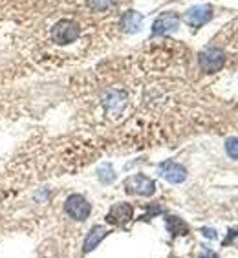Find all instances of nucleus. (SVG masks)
Instances as JSON below:
<instances>
[{
    "label": "nucleus",
    "mask_w": 238,
    "mask_h": 258,
    "mask_svg": "<svg viewBox=\"0 0 238 258\" xmlns=\"http://www.w3.org/2000/svg\"><path fill=\"white\" fill-rule=\"evenodd\" d=\"M81 37V28L73 21H59L51 28V39L55 44H71Z\"/></svg>",
    "instance_id": "obj_1"
},
{
    "label": "nucleus",
    "mask_w": 238,
    "mask_h": 258,
    "mask_svg": "<svg viewBox=\"0 0 238 258\" xmlns=\"http://www.w3.org/2000/svg\"><path fill=\"white\" fill-rule=\"evenodd\" d=\"M125 191L136 196H152L156 193V183L143 174H134L125 182Z\"/></svg>",
    "instance_id": "obj_2"
},
{
    "label": "nucleus",
    "mask_w": 238,
    "mask_h": 258,
    "mask_svg": "<svg viewBox=\"0 0 238 258\" xmlns=\"http://www.w3.org/2000/svg\"><path fill=\"white\" fill-rule=\"evenodd\" d=\"M66 213L70 214L73 220L77 222H85L88 216H90V203L87 202V198H83L81 194H71L64 203Z\"/></svg>",
    "instance_id": "obj_3"
},
{
    "label": "nucleus",
    "mask_w": 238,
    "mask_h": 258,
    "mask_svg": "<svg viewBox=\"0 0 238 258\" xmlns=\"http://www.w3.org/2000/svg\"><path fill=\"white\" fill-rule=\"evenodd\" d=\"M223 61H225V57H223L222 50H218V48H207L200 53V66L207 73H214L220 70L223 66Z\"/></svg>",
    "instance_id": "obj_4"
},
{
    "label": "nucleus",
    "mask_w": 238,
    "mask_h": 258,
    "mask_svg": "<svg viewBox=\"0 0 238 258\" xmlns=\"http://www.w3.org/2000/svg\"><path fill=\"white\" fill-rule=\"evenodd\" d=\"M213 19V8L209 4L202 6H194L185 13V22H187L191 28H202L203 24H207L209 21Z\"/></svg>",
    "instance_id": "obj_5"
},
{
    "label": "nucleus",
    "mask_w": 238,
    "mask_h": 258,
    "mask_svg": "<svg viewBox=\"0 0 238 258\" xmlns=\"http://www.w3.org/2000/svg\"><path fill=\"white\" fill-rule=\"evenodd\" d=\"M178 24H180V17L176 13H173V11L162 13L152 24V35H167L171 31L178 30Z\"/></svg>",
    "instance_id": "obj_6"
},
{
    "label": "nucleus",
    "mask_w": 238,
    "mask_h": 258,
    "mask_svg": "<svg viewBox=\"0 0 238 258\" xmlns=\"http://www.w3.org/2000/svg\"><path fill=\"white\" fill-rule=\"evenodd\" d=\"M160 174L171 183H182L187 178V170L174 161H165L160 165Z\"/></svg>",
    "instance_id": "obj_7"
},
{
    "label": "nucleus",
    "mask_w": 238,
    "mask_h": 258,
    "mask_svg": "<svg viewBox=\"0 0 238 258\" xmlns=\"http://www.w3.org/2000/svg\"><path fill=\"white\" fill-rule=\"evenodd\" d=\"M134 214L132 207L128 203H116L114 207L108 211L107 214V222L112 223V225H125Z\"/></svg>",
    "instance_id": "obj_8"
},
{
    "label": "nucleus",
    "mask_w": 238,
    "mask_h": 258,
    "mask_svg": "<svg viewBox=\"0 0 238 258\" xmlns=\"http://www.w3.org/2000/svg\"><path fill=\"white\" fill-rule=\"evenodd\" d=\"M108 234V231L101 225H96V227H92V231L88 233L87 240H85V253H90L94 249L101 243V240Z\"/></svg>",
    "instance_id": "obj_9"
},
{
    "label": "nucleus",
    "mask_w": 238,
    "mask_h": 258,
    "mask_svg": "<svg viewBox=\"0 0 238 258\" xmlns=\"http://www.w3.org/2000/svg\"><path fill=\"white\" fill-rule=\"evenodd\" d=\"M141 24H143V15L141 13H137V11H127V13L123 15L121 26H123V30L128 31V33H136V31H139Z\"/></svg>",
    "instance_id": "obj_10"
},
{
    "label": "nucleus",
    "mask_w": 238,
    "mask_h": 258,
    "mask_svg": "<svg viewBox=\"0 0 238 258\" xmlns=\"http://www.w3.org/2000/svg\"><path fill=\"white\" fill-rule=\"evenodd\" d=\"M167 229L173 236H180V234H189V225L183 222L182 218L178 216H169L167 218Z\"/></svg>",
    "instance_id": "obj_11"
},
{
    "label": "nucleus",
    "mask_w": 238,
    "mask_h": 258,
    "mask_svg": "<svg viewBox=\"0 0 238 258\" xmlns=\"http://www.w3.org/2000/svg\"><path fill=\"white\" fill-rule=\"evenodd\" d=\"M99 180H101L103 183H110L116 180V174H114V168L108 165V163H105V165H101L99 167Z\"/></svg>",
    "instance_id": "obj_12"
},
{
    "label": "nucleus",
    "mask_w": 238,
    "mask_h": 258,
    "mask_svg": "<svg viewBox=\"0 0 238 258\" xmlns=\"http://www.w3.org/2000/svg\"><path fill=\"white\" fill-rule=\"evenodd\" d=\"M225 150H227L229 157L238 159V137H231V139H227V143H225Z\"/></svg>",
    "instance_id": "obj_13"
},
{
    "label": "nucleus",
    "mask_w": 238,
    "mask_h": 258,
    "mask_svg": "<svg viewBox=\"0 0 238 258\" xmlns=\"http://www.w3.org/2000/svg\"><path fill=\"white\" fill-rule=\"evenodd\" d=\"M92 10L96 11H107L108 8L112 6V0H88Z\"/></svg>",
    "instance_id": "obj_14"
},
{
    "label": "nucleus",
    "mask_w": 238,
    "mask_h": 258,
    "mask_svg": "<svg viewBox=\"0 0 238 258\" xmlns=\"http://www.w3.org/2000/svg\"><path fill=\"white\" fill-rule=\"evenodd\" d=\"M203 233H205V236L214 238V231H211V229H203Z\"/></svg>",
    "instance_id": "obj_15"
},
{
    "label": "nucleus",
    "mask_w": 238,
    "mask_h": 258,
    "mask_svg": "<svg viewBox=\"0 0 238 258\" xmlns=\"http://www.w3.org/2000/svg\"><path fill=\"white\" fill-rule=\"evenodd\" d=\"M202 258H203V256H202Z\"/></svg>",
    "instance_id": "obj_16"
}]
</instances>
